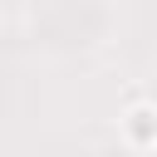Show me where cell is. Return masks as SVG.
Wrapping results in <instances>:
<instances>
[{
	"mask_svg": "<svg viewBox=\"0 0 157 157\" xmlns=\"http://www.w3.org/2000/svg\"><path fill=\"white\" fill-rule=\"evenodd\" d=\"M118 128H123V142H128V147L152 152V147H157V103H147V98L128 103V113L118 118Z\"/></svg>",
	"mask_w": 157,
	"mask_h": 157,
	"instance_id": "6da1fadb",
	"label": "cell"
},
{
	"mask_svg": "<svg viewBox=\"0 0 157 157\" xmlns=\"http://www.w3.org/2000/svg\"><path fill=\"white\" fill-rule=\"evenodd\" d=\"M152 157H157V147H152Z\"/></svg>",
	"mask_w": 157,
	"mask_h": 157,
	"instance_id": "7a4b0ae2",
	"label": "cell"
}]
</instances>
